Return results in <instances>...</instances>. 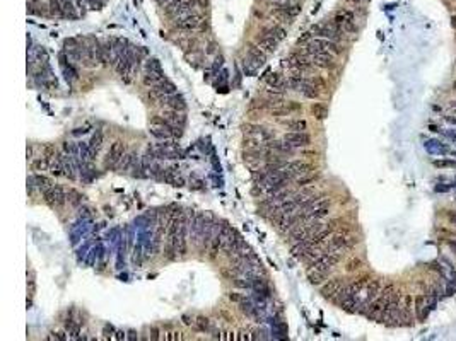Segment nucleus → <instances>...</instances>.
<instances>
[{"mask_svg": "<svg viewBox=\"0 0 456 341\" xmlns=\"http://www.w3.org/2000/svg\"><path fill=\"white\" fill-rule=\"evenodd\" d=\"M301 2H279L270 4V12L280 24H291L301 14Z\"/></svg>", "mask_w": 456, "mask_h": 341, "instance_id": "nucleus-1", "label": "nucleus"}, {"mask_svg": "<svg viewBox=\"0 0 456 341\" xmlns=\"http://www.w3.org/2000/svg\"><path fill=\"white\" fill-rule=\"evenodd\" d=\"M321 52H331V53H335V55H340V53L343 52V48L340 46L338 41L326 40V38H314V36L304 44V53L308 56L314 55V53H321Z\"/></svg>", "mask_w": 456, "mask_h": 341, "instance_id": "nucleus-2", "label": "nucleus"}, {"mask_svg": "<svg viewBox=\"0 0 456 341\" xmlns=\"http://www.w3.org/2000/svg\"><path fill=\"white\" fill-rule=\"evenodd\" d=\"M149 133L157 140L175 138V126L164 118V116H152L149 122Z\"/></svg>", "mask_w": 456, "mask_h": 341, "instance_id": "nucleus-3", "label": "nucleus"}, {"mask_svg": "<svg viewBox=\"0 0 456 341\" xmlns=\"http://www.w3.org/2000/svg\"><path fill=\"white\" fill-rule=\"evenodd\" d=\"M309 31L314 38H326V40H333V41H340L343 36H345V32H343L333 20H321V22L311 26Z\"/></svg>", "mask_w": 456, "mask_h": 341, "instance_id": "nucleus-4", "label": "nucleus"}, {"mask_svg": "<svg viewBox=\"0 0 456 341\" xmlns=\"http://www.w3.org/2000/svg\"><path fill=\"white\" fill-rule=\"evenodd\" d=\"M355 242H357V240H355L352 236H349V232H347V230H338V232H335V234L330 237V240L326 242V249H325V251L340 252V254H343V252L349 251V249L354 246Z\"/></svg>", "mask_w": 456, "mask_h": 341, "instance_id": "nucleus-5", "label": "nucleus"}, {"mask_svg": "<svg viewBox=\"0 0 456 341\" xmlns=\"http://www.w3.org/2000/svg\"><path fill=\"white\" fill-rule=\"evenodd\" d=\"M282 65L291 70V74H306L314 66L306 53H291L282 60Z\"/></svg>", "mask_w": 456, "mask_h": 341, "instance_id": "nucleus-6", "label": "nucleus"}, {"mask_svg": "<svg viewBox=\"0 0 456 341\" xmlns=\"http://www.w3.org/2000/svg\"><path fill=\"white\" fill-rule=\"evenodd\" d=\"M43 200L50 208L62 210L65 203H67V191L59 184H53L48 190L43 191Z\"/></svg>", "mask_w": 456, "mask_h": 341, "instance_id": "nucleus-7", "label": "nucleus"}, {"mask_svg": "<svg viewBox=\"0 0 456 341\" xmlns=\"http://www.w3.org/2000/svg\"><path fill=\"white\" fill-rule=\"evenodd\" d=\"M333 20L337 26L342 29L345 34H354L357 32V24H355V16L354 12L349 9H340L338 12H335Z\"/></svg>", "mask_w": 456, "mask_h": 341, "instance_id": "nucleus-8", "label": "nucleus"}, {"mask_svg": "<svg viewBox=\"0 0 456 341\" xmlns=\"http://www.w3.org/2000/svg\"><path fill=\"white\" fill-rule=\"evenodd\" d=\"M195 0H171L168 6H164V12L169 16L173 20L183 18V16L193 12Z\"/></svg>", "mask_w": 456, "mask_h": 341, "instance_id": "nucleus-9", "label": "nucleus"}, {"mask_svg": "<svg viewBox=\"0 0 456 341\" xmlns=\"http://www.w3.org/2000/svg\"><path fill=\"white\" fill-rule=\"evenodd\" d=\"M127 148H125V144L122 142V140H117V142H113L110 145V148H108L106 152V157H105V168L106 169H117L120 160H122V157L125 156Z\"/></svg>", "mask_w": 456, "mask_h": 341, "instance_id": "nucleus-10", "label": "nucleus"}, {"mask_svg": "<svg viewBox=\"0 0 456 341\" xmlns=\"http://www.w3.org/2000/svg\"><path fill=\"white\" fill-rule=\"evenodd\" d=\"M243 132L246 136H253V138L260 140V142H270L275 138V133L270 128L263 126V124H255V123H248L243 126Z\"/></svg>", "mask_w": 456, "mask_h": 341, "instance_id": "nucleus-11", "label": "nucleus"}, {"mask_svg": "<svg viewBox=\"0 0 456 341\" xmlns=\"http://www.w3.org/2000/svg\"><path fill=\"white\" fill-rule=\"evenodd\" d=\"M246 60L250 62V64L255 66V68H258V66H263L265 62H267V52H263L262 48L258 46V44L255 43H250L246 48Z\"/></svg>", "mask_w": 456, "mask_h": 341, "instance_id": "nucleus-12", "label": "nucleus"}, {"mask_svg": "<svg viewBox=\"0 0 456 341\" xmlns=\"http://www.w3.org/2000/svg\"><path fill=\"white\" fill-rule=\"evenodd\" d=\"M284 140L285 142H289L291 145H294L296 148L309 147L311 142H313V138H311V135L308 132H287L284 135Z\"/></svg>", "mask_w": 456, "mask_h": 341, "instance_id": "nucleus-13", "label": "nucleus"}, {"mask_svg": "<svg viewBox=\"0 0 456 341\" xmlns=\"http://www.w3.org/2000/svg\"><path fill=\"white\" fill-rule=\"evenodd\" d=\"M343 285H345L343 278H331V280H328L325 285L321 286V295H323L325 298L335 300V298L338 297V294L342 292Z\"/></svg>", "mask_w": 456, "mask_h": 341, "instance_id": "nucleus-14", "label": "nucleus"}, {"mask_svg": "<svg viewBox=\"0 0 456 341\" xmlns=\"http://www.w3.org/2000/svg\"><path fill=\"white\" fill-rule=\"evenodd\" d=\"M284 168H287L296 178L304 176V174H311L314 170V166L311 162H304L299 159H292V160H285Z\"/></svg>", "mask_w": 456, "mask_h": 341, "instance_id": "nucleus-15", "label": "nucleus"}, {"mask_svg": "<svg viewBox=\"0 0 456 341\" xmlns=\"http://www.w3.org/2000/svg\"><path fill=\"white\" fill-rule=\"evenodd\" d=\"M159 104L166 106L168 110H176V111H185L186 110V101L181 94H169V96H163L159 99Z\"/></svg>", "mask_w": 456, "mask_h": 341, "instance_id": "nucleus-16", "label": "nucleus"}, {"mask_svg": "<svg viewBox=\"0 0 456 341\" xmlns=\"http://www.w3.org/2000/svg\"><path fill=\"white\" fill-rule=\"evenodd\" d=\"M60 68H62V72H64V77L69 84H72L74 80H77L79 78V72H77L76 66H74V62L70 60L64 52L60 53Z\"/></svg>", "mask_w": 456, "mask_h": 341, "instance_id": "nucleus-17", "label": "nucleus"}, {"mask_svg": "<svg viewBox=\"0 0 456 341\" xmlns=\"http://www.w3.org/2000/svg\"><path fill=\"white\" fill-rule=\"evenodd\" d=\"M176 92V86L173 84L169 78H163V80L159 82V84H156L154 87H151V94L149 96H152V98H156L157 101H159L163 96H169V94H175Z\"/></svg>", "mask_w": 456, "mask_h": 341, "instance_id": "nucleus-18", "label": "nucleus"}, {"mask_svg": "<svg viewBox=\"0 0 456 341\" xmlns=\"http://www.w3.org/2000/svg\"><path fill=\"white\" fill-rule=\"evenodd\" d=\"M311 62L318 68H333L335 66V53L331 52H321L311 55Z\"/></svg>", "mask_w": 456, "mask_h": 341, "instance_id": "nucleus-19", "label": "nucleus"}, {"mask_svg": "<svg viewBox=\"0 0 456 341\" xmlns=\"http://www.w3.org/2000/svg\"><path fill=\"white\" fill-rule=\"evenodd\" d=\"M255 43L258 44V46L262 48L263 52L273 53L277 50V46H279L280 41L277 40V38H273V36H270V34H265V32L260 31L258 34L255 36Z\"/></svg>", "mask_w": 456, "mask_h": 341, "instance_id": "nucleus-20", "label": "nucleus"}, {"mask_svg": "<svg viewBox=\"0 0 456 341\" xmlns=\"http://www.w3.org/2000/svg\"><path fill=\"white\" fill-rule=\"evenodd\" d=\"M175 24L181 31H195V29L200 26V16H197L195 12H190V14L183 16V18L176 19Z\"/></svg>", "mask_w": 456, "mask_h": 341, "instance_id": "nucleus-21", "label": "nucleus"}, {"mask_svg": "<svg viewBox=\"0 0 456 341\" xmlns=\"http://www.w3.org/2000/svg\"><path fill=\"white\" fill-rule=\"evenodd\" d=\"M50 186H53L52 180L41 176V174H31V176L28 178V188H30V193H33V190H40L41 193H43V191L48 190Z\"/></svg>", "mask_w": 456, "mask_h": 341, "instance_id": "nucleus-22", "label": "nucleus"}, {"mask_svg": "<svg viewBox=\"0 0 456 341\" xmlns=\"http://www.w3.org/2000/svg\"><path fill=\"white\" fill-rule=\"evenodd\" d=\"M296 92H299L302 98H306V99H318V98H320V89H318V87L313 84L311 77H308L299 87H297Z\"/></svg>", "mask_w": 456, "mask_h": 341, "instance_id": "nucleus-23", "label": "nucleus"}, {"mask_svg": "<svg viewBox=\"0 0 456 341\" xmlns=\"http://www.w3.org/2000/svg\"><path fill=\"white\" fill-rule=\"evenodd\" d=\"M292 198H294V202L297 203V206H299V208H306V206H308L309 203L313 202L314 198H318V196H316V193H314V190L304 188V190L301 191V193L292 194Z\"/></svg>", "mask_w": 456, "mask_h": 341, "instance_id": "nucleus-24", "label": "nucleus"}, {"mask_svg": "<svg viewBox=\"0 0 456 341\" xmlns=\"http://www.w3.org/2000/svg\"><path fill=\"white\" fill-rule=\"evenodd\" d=\"M262 32H265V34H270V36H273V38H277L279 41H282L287 36V29L284 28V24H280V22H272V24H267V26H263L262 28Z\"/></svg>", "mask_w": 456, "mask_h": 341, "instance_id": "nucleus-25", "label": "nucleus"}, {"mask_svg": "<svg viewBox=\"0 0 456 341\" xmlns=\"http://www.w3.org/2000/svg\"><path fill=\"white\" fill-rule=\"evenodd\" d=\"M163 116H164L166 120H168L169 123L173 124V126L185 128V124H186V116L183 114V111H176V110H166Z\"/></svg>", "mask_w": 456, "mask_h": 341, "instance_id": "nucleus-26", "label": "nucleus"}, {"mask_svg": "<svg viewBox=\"0 0 456 341\" xmlns=\"http://www.w3.org/2000/svg\"><path fill=\"white\" fill-rule=\"evenodd\" d=\"M311 248H314V246H313V242H311V237H309V239H304V240H299V242L291 244V252H292L294 258H297V260L301 261Z\"/></svg>", "mask_w": 456, "mask_h": 341, "instance_id": "nucleus-27", "label": "nucleus"}, {"mask_svg": "<svg viewBox=\"0 0 456 341\" xmlns=\"http://www.w3.org/2000/svg\"><path fill=\"white\" fill-rule=\"evenodd\" d=\"M268 147H270L273 152L284 154V156H287V154L291 156V154L296 152V147H294V145H291L289 142H285L284 138H282V140H275V138L270 140V142H268Z\"/></svg>", "mask_w": 456, "mask_h": 341, "instance_id": "nucleus-28", "label": "nucleus"}, {"mask_svg": "<svg viewBox=\"0 0 456 341\" xmlns=\"http://www.w3.org/2000/svg\"><path fill=\"white\" fill-rule=\"evenodd\" d=\"M137 160H139V157H137L135 152H125V156H123L122 160H120L117 170H120V172H128V170L134 169Z\"/></svg>", "mask_w": 456, "mask_h": 341, "instance_id": "nucleus-29", "label": "nucleus"}, {"mask_svg": "<svg viewBox=\"0 0 456 341\" xmlns=\"http://www.w3.org/2000/svg\"><path fill=\"white\" fill-rule=\"evenodd\" d=\"M28 14L43 18V16L50 14V10H48V6H45L41 0H30V2H28Z\"/></svg>", "mask_w": 456, "mask_h": 341, "instance_id": "nucleus-30", "label": "nucleus"}, {"mask_svg": "<svg viewBox=\"0 0 456 341\" xmlns=\"http://www.w3.org/2000/svg\"><path fill=\"white\" fill-rule=\"evenodd\" d=\"M265 82H267L268 87H272V89H280V90H287V80H285L284 77L280 76V74H270L267 78H265Z\"/></svg>", "mask_w": 456, "mask_h": 341, "instance_id": "nucleus-31", "label": "nucleus"}, {"mask_svg": "<svg viewBox=\"0 0 456 341\" xmlns=\"http://www.w3.org/2000/svg\"><path fill=\"white\" fill-rule=\"evenodd\" d=\"M284 126L287 128L289 132H306L308 130V122L301 118H292V120H285Z\"/></svg>", "mask_w": 456, "mask_h": 341, "instance_id": "nucleus-32", "label": "nucleus"}, {"mask_svg": "<svg viewBox=\"0 0 456 341\" xmlns=\"http://www.w3.org/2000/svg\"><path fill=\"white\" fill-rule=\"evenodd\" d=\"M101 144H103V135H101V132H96L93 135V138H91L89 145H88V147H89V159L91 160L96 159L99 148H101Z\"/></svg>", "mask_w": 456, "mask_h": 341, "instance_id": "nucleus-33", "label": "nucleus"}, {"mask_svg": "<svg viewBox=\"0 0 456 341\" xmlns=\"http://www.w3.org/2000/svg\"><path fill=\"white\" fill-rule=\"evenodd\" d=\"M328 278V273L318 272V270H308V280L311 285H321Z\"/></svg>", "mask_w": 456, "mask_h": 341, "instance_id": "nucleus-34", "label": "nucleus"}, {"mask_svg": "<svg viewBox=\"0 0 456 341\" xmlns=\"http://www.w3.org/2000/svg\"><path fill=\"white\" fill-rule=\"evenodd\" d=\"M50 157L48 156H41V157H35L31 160V169L33 170H48L50 169Z\"/></svg>", "mask_w": 456, "mask_h": 341, "instance_id": "nucleus-35", "label": "nucleus"}, {"mask_svg": "<svg viewBox=\"0 0 456 341\" xmlns=\"http://www.w3.org/2000/svg\"><path fill=\"white\" fill-rule=\"evenodd\" d=\"M164 78V74H157V72H146L144 74V78H142V82H144V86H147V87H154L156 84H159L161 80Z\"/></svg>", "mask_w": 456, "mask_h": 341, "instance_id": "nucleus-36", "label": "nucleus"}, {"mask_svg": "<svg viewBox=\"0 0 456 341\" xmlns=\"http://www.w3.org/2000/svg\"><path fill=\"white\" fill-rule=\"evenodd\" d=\"M330 215V205H325V206H320V208L309 212V214H306V220L313 218V220H321L325 217H328Z\"/></svg>", "mask_w": 456, "mask_h": 341, "instance_id": "nucleus-37", "label": "nucleus"}, {"mask_svg": "<svg viewBox=\"0 0 456 341\" xmlns=\"http://www.w3.org/2000/svg\"><path fill=\"white\" fill-rule=\"evenodd\" d=\"M84 200H86L84 194H81L77 190H69L67 191V202L72 206H76V208H77L79 205H82V203H84Z\"/></svg>", "mask_w": 456, "mask_h": 341, "instance_id": "nucleus-38", "label": "nucleus"}, {"mask_svg": "<svg viewBox=\"0 0 456 341\" xmlns=\"http://www.w3.org/2000/svg\"><path fill=\"white\" fill-rule=\"evenodd\" d=\"M48 10L52 18H60L64 19V9H62L60 0H50L48 2Z\"/></svg>", "mask_w": 456, "mask_h": 341, "instance_id": "nucleus-39", "label": "nucleus"}, {"mask_svg": "<svg viewBox=\"0 0 456 341\" xmlns=\"http://www.w3.org/2000/svg\"><path fill=\"white\" fill-rule=\"evenodd\" d=\"M316 180H318L316 174H304V176L296 178L294 181H296V186H299V188H308V186L313 184Z\"/></svg>", "mask_w": 456, "mask_h": 341, "instance_id": "nucleus-40", "label": "nucleus"}, {"mask_svg": "<svg viewBox=\"0 0 456 341\" xmlns=\"http://www.w3.org/2000/svg\"><path fill=\"white\" fill-rule=\"evenodd\" d=\"M146 72H157V74H164L163 72V66H161V62L157 58H147L146 60V66H144Z\"/></svg>", "mask_w": 456, "mask_h": 341, "instance_id": "nucleus-41", "label": "nucleus"}, {"mask_svg": "<svg viewBox=\"0 0 456 341\" xmlns=\"http://www.w3.org/2000/svg\"><path fill=\"white\" fill-rule=\"evenodd\" d=\"M193 328L197 331H200V332H207V331L210 330V321L207 318H204V316H198L197 321L193 322Z\"/></svg>", "mask_w": 456, "mask_h": 341, "instance_id": "nucleus-42", "label": "nucleus"}, {"mask_svg": "<svg viewBox=\"0 0 456 341\" xmlns=\"http://www.w3.org/2000/svg\"><path fill=\"white\" fill-rule=\"evenodd\" d=\"M360 268H362V260H360V258H350L345 264V272H349V273L359 272Z\"/></svg>", "mask_w": 456, "mask_h": 341, "instance_id": "nucleus-43", "label": "nucleus"}, {"mask_svg": "<svg viewBox=\"0 0 456 341\" xmlns=\"http://www.w3.org/2000/svg\"><path fill=\"white\" fill-rule=\"evenodd\" d=\"M311 110H313V114H314V118H316V120H325L326 114H328V110H326V106L320 104V102H314Z\"/></svg>", "mask_w": 456, "mask_h": 341, "instance_id": "nucleus-44", "label": "nucleus"}, {"mask_svg": "<svg viewBox=\"0 0 456 341\" xmlns=\"http://www.w3.org/2000/svg\"><path fill=\"white\" fill-rule=\"evenodd\" d=\"M81 147H77L76 144H72V142H65L64 144V150L69 154V156H72V157H77V150Z\"/></svg>", "mask_w": 456, "mask_h": 341, "instance_id": "nucleus-45", "label": "nucleus"}, {"mask_svg": "<svg viewBox=\"0 0 456 341\" xmlns=\"http://www.w3.org/2000/svg\"><path fill=\"white\" fill-rule=\"evenodd\" d=\"M86 4H88L89 9H103V6L106 4V0H86Z\"/></svg>", "mask_w": 456, "mask_h": 341, "instance_id": "nucleus-46", "label": "nucleus"}, {"mask_svg": "<svg viewBox=\"0 0 456 341\" xmlns=\"http://www.w3.org/2000/svg\"><path fill=\"white\" fill-rule=\"evenodd\" d=\"M434 168H456V160H434Z\"/></svg>", "mask_w": 456, "mask_h": 341, "instance_id": "nucleus-47", "label": "nucleus"}, {"mask_svg": "<svg viewBox=\"0 0 456 341\" xmlns=\"http://www.w3.org/2000/svg\"><path fill=\"white\" fill-rule=\"evenodd\" d=\"M227 297H229V300H233V302H236V304H239V302L243 300V297H241V295H239V294H236V292H231L229 295H227Z\"/></svg>", "mask_w": 456, "mask_h": 341, "instance_id": "nucleus-48", "label": "nucleus"}, {"mask_svg": "<svg viewBox=\"0 0 456 341\" xmlns=\"http://www.w3.org/2000/svg\"><path fill=\"white\" fill-rule=\"evenodd\" d=\"M207 6H209V0H195V7L198 9H205Z\"/></svg>", "mask_w": 456, "mask_h": 341, "instance_id": "nucleus-49", "label": "nucleus"}, {"mask_svg": "<svg viewBox=\"0 0 456 341\" xmlns=\"http://www.w3.org/2000/svg\"><path fill=\"white\" fill-rule=\"evenodd\" d=\"M447 220L456 226V212H447Z\"/></svg>", "mask_w": 456, "mask_h": 341, "instance_id": "nucleus-50", "label": "nucleus"}, {"mask_svg": "<svg viewBox=\"0 0 456 341\" xmlns=\"http://www.w3.org/2000/svg\"><path fill=\"white\" fill-rule=\"evenodd\" d=\"M50 338H57V340H67L69 336H65L64 332H53V336H50Z\"/></svg>", "mask_w": 456, "mask_h": 341, "instance_id": "nucleus-51", "label": "nucleus"}, {"mask_svg": "<svg viewBox=\"0 0 456 341\" xmlns=\"http://www.w3.org/2000/svg\"><path fill=\"white\" fill-rule=\"evenodd\" d=\"M33 154H35V150H33V147H31V145H28V150H26L28 160H33V159H35V157H33Z\"/></svg>", "mask_w": 456, "mask_h": 341, "instance_id": "nucleus-52", "label": "nucleus"}, {"mask_svg": "<svg viewBox=\"0 0 456 341\" xmlns=\"http://www.w3.org/2000/svg\"><path fill=\"white\" fill-rule=\"evenodd\" d=\"M279 2H302V0H268V4H279Z\"/></svg>", "mask_w": 456, "mask_h": 341, "instance_id": "nucleus-53", "label": "nucleus"}, {"mask_svg": "<svg viewBox=\"0 0 456 341\" xmlns=\"http://www.w3.org/2000/svg\"><path fill=\"white\" fill-rule=\"evenodd\" d=\"M444 120L447 123H453V124H456V118L454 116H444Z\"/></svg>", "mask_w": 456, "mask_h": 341, "instance_id": "nucleus-54", "label": "nucleus"}, {"mask_svg": "<svg viewBox=\"0 0 456 341\" xmlns=\"http://www.w3.org/2000/svg\"><path fill=\"white\" fill-rule=\"evenodd\" d=\"M349 2H352V4H366V2H369V0H349Z\"/></svg>", "mask_w": 456, "mask_h": 341, "instance_id": "nucleus-55", "label": "nucleus"}, {"mask_svg": "<svg viewBox=\"0 0 456 341\" xmlns=\"http://www.w3.org/2000/svg\"><path fill=\"white\" fill-rule=\"evenodd\" d=\"M451 24H453V28L456 29V16H453V22H451Z\"/></svg>", "mask_w": 456, "mask_h": 341, "instance_id": "nucleus-56", "label": "nucleus"}, {"mask_svg": "<svg viewBox=\"0 0 456 341\" xmlns=\"http://www.w3.org/2000/svg\"><path fill=\"white\" fill-rule=\"evenodd\" d=\"M453 90H454V92H456V80L453 82Z\"/></svg>", "mask_w": 456, "mask_h": 341, "instance_id": "nucleus-57", "label": "nucleus"}, {"mask_svg": "<svg viewBox=\"0 0 456 341\" xmlns=\"http://www.w3.org/2000/svg\"><path fill=\"white\" fill-rule=\"evenodd\" d=\"M451 106H453V108H456V101H453V102H451Z\"/></svg>", "mask_w": 456, "mask_h": 341, "instance_id": "nucleus-58", "label": "nucleus"}]
</instances>
